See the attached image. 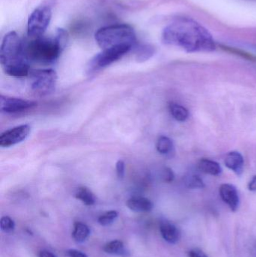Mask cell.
Instances as JSON below:
<instances>
[{
    "label": "cell",
    "instance_id": "obj_30",
    "mask_svg": "<svg viewBox=\"0 0 256 257\" xmlns=\"http://www.w3.org/2000/svg\"><path fill=\"white\" fill-rule=\"evenodd\" d=\"M39 257H57L54 253L48 251V250H42L39 253Z\"/></svg>",
    "mask_w": 256,
    "mask_h": 257
},
{
    "label": "cell",
    "instance_id": "obj_23",
    "mask_svg": "<svg viewBox=\"0 0 256 257\" xmlns=\"http://www.w3.org/2000/svg\"><path fill=\"white\" fill-rule=\"evenodd\" d=\"M0 227L2 230L6 233H12L15 231V223L14 220L9 217H2L0 221Z\"/></svg>",
    "mask_w": 256,
    "mask_h": 257
},
{
    "label": "cell",
    "instance_id": "obj_14",
    "mask_svg": "<svg viewBox=\"0 0 256 257\" xmlns=\"http://www.w3.org/2000/svg\"><path fill=\"white\" fill-rule=\"evenodd\" d=\"M198 168L203 173L213 176H218L222 172V167L219 163L209 159H201L198 162Z\"/></svg>",
    "mask_w": 256,
    "mask_h": 257
},
{
    "label": "cell",
    "instance_id": "obj_24",
    "mask_svg": "<svg viewBox=\"0 0 256 257\" xmlns=\"http://www.w3.org/2000/svg\"><path fill=\"white\" fill-rule=\"evenodd\" d=\"M186 184L189 188H203L204 184L198 175H189L186 179Z\"/></svg>",
    "mask_w": 256,
    "mask_h": 257
},
{
    "label": "cell",
    "instance_id": "obj_21",
    "mask_svg": "<svg viewBox=\"0 0 256 257\" xmlns=\"http://www.w3.org/2000/svg\"><path fill=\"white\" fill-rule=\"evenodd\" d=\"M220 47L222 50L226 51V52L240 56L242 58L246 59V60H249V61L255 62L256 63V56L250 54V53L246 52V51L237 49V48H232V47L225 46V45H221Z\"/></svg>",
    "mask_w": 256,
    "mask_h": 257
},
{
    "label": "cell",
    "instance_id": "obj_15",
    "mask_svg": "<svg viewBox=\"0 0 256 257\" xmlns=\"http://www.w3.org/2000/svg\"><path fill=\"white\" fill-rule=\"evenodd\" d=\"M156 50L153 46L149 44H141L138 45L135 49V58L139 63L147 61L154 55Z\"/></svg>",
    "mask_w": 256,
    "mask_h": 257
},
{
    "label": "cell",
    "instance_id": "obj_17",
    "mask_svg": "<svg viewBox=\"0 0 256 257\" xmlns=\"http://www.w3.org/2000/svg\"><path fill=\"white\" fill-rule=\"evenodd\" d=\"M156 150L162 155H170L174 152V143L169 138L160 136L156 142Z\"/></svg>",
    "mask_w": 256,
    "mask_h": 257
},
{
    "label": "cell",
    "instance_id": "obj_28",
    "mask_svg": "<svg viewBox=\"0 0 256 257\" xmlns=\"http://www.w3.org/2000/svg\"><path fill=\"white\" fill-rule=\"evenodd\" d=\"M67 255L69 257H88L87 254L83 253V252L79 251V250H75V249L68 250Z\"/></svg>",
    "mask_w": 256,
    "mask_h": 257
},
{
    "label": "cell",
    "instance_id": "obj_7",
    "mask_svg": "<svg viewBox=\"0 0 256 257\" xmlns=\"http://www.w3.org/2000/svg\"><path fill=\"white\" fill-rule=\"evenodd\" d=\"M52 12L47 6L38 7L30 15L27 24V34L30 39L43 36L51 22Z\"/></svg>",
    "mask_w": 256,
    "mask_h": 257
},
{
    "label": "cell",
    "instance_id": "obj_5",
    "mask_svg": "<svg viewBox=\"0 0 256 257\" xmlns=\"http://www.w3.org/2000/svg\"><path fill=\"white\" fill-rule=\"evenodd\" d=\"M29 77L32 92L36 96H47L55 90L57 74L53 69H31Z\"/></svg>",
    "mask_w": 256,
    "mask_h": 257
},
{
    "label": "cell",
    "instance_id": "obj_13",
    "mask_svg": "<svg viewBox=\"0 0 256 257\" xmlns=\"http://www.w3.org/2000/svg\"><path fill=\"white\" fill-rule=\"evenodd\" d=\"M160 232L162 238L170 244H176L178 242L181 236L178 228L168 222H165L161 224Z\"/></svg>",
    "mask_w": 256,
    "mask_h": 257
},
{
    "label": "cell",
    "instance_id": "obj_29",
    "mask_svg": "<svg viewBox=\"0 0 256 257\" xmlns=\"http://www.w3.org/2000/svg\"><path fill=\"white\" fill-rule=\"evenodd\" d=\"M248 189L250 191L256 192V175L249 181V184H248Z\"/></svg>",
    "mask_w": 256,
    "mask_h": 257
},
{
    "label": "cell",
    "instance_id": "obj_20",
    "mask_svg": "<svg viewBox=\"0 0 256 257\" xmlns=\"http://www.w3.org/2000/svg\"><path fill=\"white\" fill-rule=\"evenodd\" d=\"M103 250L105 253H108V254L119 255V256L126 254L124 244H123V241H119V240H114V241L107 243L104 246Z\"/></svg>",
    "mask_w": 256,
    "mask_h": 257
},
{
    "label": "cell",
    "instance_id": "obj_18",
    "mask_svg": "<svg viewBox=\"0 0 256 257\" xmlns=\"http://www.w3.org/2000/svg\"><path fill=\"white\" fill-rule=\"evenodd\" d=\"M169 111L172 117L179 122H184L189 117V111L185 107L179 104L171 102L169 103Z\"/></svg>",
    "mask_w": 256,
    "mask_h": 257
},
{
    "label": "cell",
    "instance_id": "obj_10",
    "mask_svg": "<svg viewBox=\"0 0 256 257\" xmlns=\"http://www.w3.org/2000/svg\"><path fill=\"white\" fill-rule=\"evenodd\" d=\"M219 195L225 204L228 205L230 209L236 211L240 205V198L237 188L232 184H224L219 187Z\"/></svg>",
    "mask_w": 256,
    "mask_h": 257
},
{
    "label": "cell",
    "instance_id": "obj_27",
    "mask_svg": "<svg viewBox=\"0 0 256 257\" xmlns=\"http://www.w3.org/2000/svg\"><path fill=\"white\" fill-rule=\"evenodd\" d=\"M189 257H208L203 250L199 248H194L189 252Z\"/></svg>",
    "mask_w": 256,
    "mask_h": 257
},
{
    "label": "cell",
    "instance_id": "obj_25",
    "mask_svg": "<svg viewBox=\"0 0 256 257\" xmlns=\"http://www.w3.org/2000/svg\"><path fill=\"white\" fill-rule=\"evenodd\" d=\"M125 163L123 160H118L116 164V171L119 178H123L125 175Z\"/></svg>",
    "mask_w": 256,
    "mask_h": 257
},
{
    "label": "cell",
    "instance_id": "obj_2",
    "mask_svg": "<svg viewBox=\"0 0 256 257\" xmlns=\"http://www.w3.org/2000/svg\"><path fill=\"white\" fill-rule=\"evenodd\" d=\"M0 61L5 72L13 77L30 75V62L26 57L24 42L15 32L5 36L0 48Z\"/></svg>",
    "mask_w": 256,
    "mask_h": 257
},
{
    "label": "cell",
    "instance_id": "obj_8",
    "mask_svg": "<svg viewBox=\"0 0 256 257\" xmlns=\"http://www.w3.org/2000/svg\"><path fill=\"white\" fill-rule=\"evenodd\" d=\"M31 128L29 125L24 124L16 126L2 133L0 136V146L9 148L25 140L30 135Z\"/></svg>",
    "mask_w": 256,
    "mask_h": 257
},
{
    "label": "cell",
    "instance_id": "obj_26",
    "mask_svg": "<svg viewBox=\"0 0 256 257\" xmlns=\"http://www.w3.org/2000/svg\"><path fill=\"white\" fill-rule=\"evenodd\" d=\"M163 178L166 182H171L174 178V172L169 168H165L164 170Z\"/></svg>",
    "mask_w": 256,
    "mask_h": 257
},
{
    "label": "cell",
    "instance_id": "obj_9",
    "mask_svg": "<svg viewBox=\"0 0 256 257\" xmlns=\"http://www.w3.org/2000/svg\"><path fill=\"white\" fill-rule=\"evenodd\" d=\"M37 105V102L34 101L25 100L19 98L9 97V96H0V109L6 113H17L31 109Z\"/></svg>",
    "mask_w": 256,
    "mask_h": 257
},
{
    "label": "cell",
    "instance_id": "obj_12",
    "mask_svg": "<svg viewBox=\"0 0 256 257\" xmlns=\"http://www.w3.org/2000/svg\"><path fill=\"white\" fill-rule=\"evenodd\" d=\"M129 209L136 212H148L153 208V204L150 199L141 196L131 198L126 202Z\"/></svg>",
    "mask_w": 256,
    "mask_h": 257
},
{
    "label": "cell",
    "instance_id": "obj_3",
    "mask_svg": "<svg viewBox=\"0 0 256 257\" xmlns=\"http://www.w3.org/2000/svg\"><path fill=\"white\" fill-rule=\"evenodd\" d=\"M67 32L59 29L54 38H33L24 42L26 57L29 62L50 64L58 59L67 41Z\"/></svg>",
    "mask_w": 256,
    "mask_h": 257
},
{
    "label": "cell",
    "instance_id": "obj_11",
    "mask_svg": "<svg viewBox=\"0 0 256 257\" xmlns=\"http://www.w3.org/2000/svg\"><path fill=\"white\" fill-rule=\"evenodd\" d=\"M225 164L228 169L233 171L237 175L243 173V156L237 151H231L225 156Z\"/></svg>",
    "mask_w": 256,
    "mask_h": 257
},
{
    "label": "cell",
    "instance_id": "obj_19",
    "mask_svg": "<svg viewBox=\"0 0 256 257\" xmlns=\"http://www.w3.org/2000/svg\"><path fill=\"white\" fill-rule=\"evenodd\" d=\"M75 198L81 200L86 205H93L96 202V197L90 189L81 187L75 193Z\"/></svg>",
    "mask_w": 256,
    "mask_h": 257
},
{
    "label": "cell",
    "instance_id": "obj_6",
    "mask_svg": "<svg viewBox=\"0 0 256 257\" xmlns=\"http://www.w3.org/2000/svg\"><path fill=\"white\" fill-rule=\"evenodd\" d=\"M132 46L131 45H123L102 50V52L95 56L90 60L89 63V71L90 72H95L107 67L121 59L132 49Z\"/></svg>",
    "mask_w": 256,
    "mask_h": 257
},
{
    "label": "cell",
    "instance_id": "obj_22",
    "mask_svg": "<svg viewBox=\"0 0 256 257\" xmlns=\"http://www.w3.org/2000/svg\"><path fill=\"white\" fill-rule=\"evenodd\" d=\"M117 217H118L117 211H110L102 214L98 219V221L102 226H108V225L111 224Z\"/></svg>",
    "mask_w": 256,
    "mask_h": 257
},
{
    "label": "cell",
    "instance_id": "obj_16",
    "mask_svg": "<svg viewBox=\"0 0 256 257\" xmlns=\"http://www.w3.org/2000/svg\"><path fill=\"white\" fill-rule=\"evenodd\" d=\"M90 228L81 222H76L74 224V230L72 232V236L77 242H83L85 241L90 235Z\"/></svg>",
    "mask_w": 256,
    "mask_h": 257
},
{
    "label": "cell",
    "instance_id": "obj_4",
    "mask_svg": "<svg viewBox=\"0 0 256 257\" xmlns=\"http://www.w3.org/2000/svg\"><path fill=\"white\" fill-rule=\"evenodd\" d=\"M95 39L102 50L123 45L133 47L136 42L134 29L128 24H115L102 27L95 35Z\"/></svg>",
    "mask_w": 256,
    "mask_h": 257
},
{
    "label": "cell",
    "instance_id": "obj_1",
    "mask_svg": "<svg viewBox=\"0 0 256 257\" xmlns=\"http://www.w3.org/2000/svg\"><path fill=\"white\" fill-rule=\"evenodd\" d=\"M162 42L188 53L212 52L216 42L210 32L192 18H180L164 29Z\"/></svg>",
    "mask_w": 256,
    "mask_h": 257
}]
</instances>
